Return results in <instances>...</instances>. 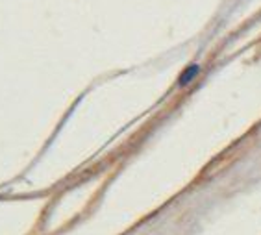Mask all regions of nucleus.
<instances>
[{"mask_svg":"<svg viewBox=\"0 0 261 235\" xmlns=\"http://www.w3.org/2000/svg\"><path fill=\"white\" fill-rule=\"evenodd\" d=\"M198 72H200V65H196V63H193V65H189V67H185L184 72H182V74H180V78H178V85L180 87L189 85V83L193 82L196 76H198Z\"/></svg>","mask_w":261,"mask_h":235,"instance_id":"obj_1","label":"nucleus"}]
</instances>
